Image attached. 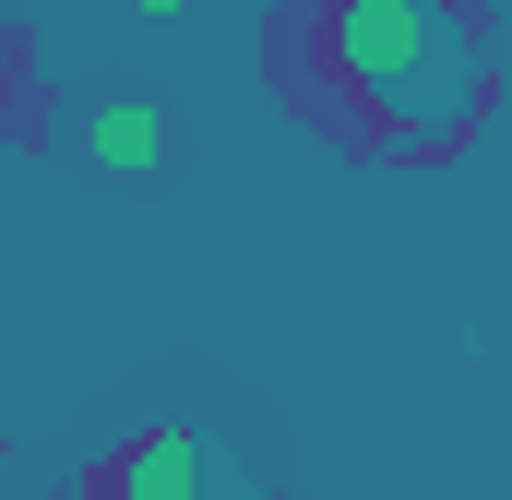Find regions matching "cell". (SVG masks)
I'll use <instances>...</instances> for the list:
<instances>
[{
    "mask_svg": "<svg viewBox=\"0 0 512 500\" xmlns=\"http://www.w3.org/2000/svg\"><path fill=\"white\" fill-rule=\"evenodd\" d=\"M131 12H143V24H179V12H191V0H131Z\"/></svg>",
    "mask_w": 512,
    "mask_h": 500,
    "instance_id": "4",
    "label": "cell"
},
{
    "mask_svg": "<svg viewBox=\"0 0 512 500\" xmlns=\"http://www.w3.org/2000/svg\"><path fill=\"white\" fill-rule=\"evenodd\" d=\"M298 96L358 155L441 167L489 120V24L477 0H298Z\"/></svg>",
    "mask_w": 512,
    "mask_h": 500,
    "instance_id": "1",
    "label": "cell"
},
{
    "mask_svg": "<svg viewBox=\"0 0 512 500\" xmlns=\"http://www.w3.org/2000/svg\"><path fill=\"white\" fill-rule=\"evenodd\" d=\"M84 500H262V477L227 441H203V429H131L84 477Z\"/></svg>",
    "mask_w": 512,
    "mask_h": 500,
    "instance_id": "2",
    "label": "cell"
},
{
    "mask_svg": "<svg viewBox=\"0 0 512 500\" xmlns=\"http://www.w3.org/2000/svg\"><path fill=\"white\" fill-rule=\"evenodd\" d=\"M0 500H24V489H12V465H0Z\"/></svg>",
    "mask_w": 512,
    "mask_h": 500,
    "instance_id": "6",
    "label": "cell"
},
{
    "mask_svg": "<svg viewBox=\"0 0 512 500\" xmlns=\"http://www.w3.org/2000/svg\"><path fill=\"white\" fill-rule=\"evenodd\" d=\"M0 84H12V24H0Z\"/></svg>",
    "mask_w": 512,
    "mask_h": 500,
    "instance_id": "5",
    "label": "cell"
},
{
    "mask_svg": "<svg viewBox=\"0 0 512 500\" xmlns=\"http://www.w3.org/2000/svg\"><path fill=\"white\" fill-rule=\"evenodd\" d=\"M84 155H96V167H120V179L167 167V108H143V96H108V108H84Z\"/></svg>",
    "mask_w": 512,
    "mask_h": 500,
    "instance_id": "3",
    "label": "cell"
}]
</instances>
